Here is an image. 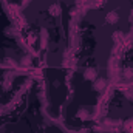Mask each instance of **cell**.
<instances>
[{
	"label": "cell",
	"mask_w": 133,
	"mask_h": 133,
	"mask_svg": "<svg viewBox=\"0 0 133 133\" xmlns=\"http://www.w3.org/2000/svg\"><path fill=\"white\" fill-rule=\"evenodd\" d=\"M85 76H87L88 79H93V77L96 76V71H95V70H91V68H88V70H87V73H85Z\"/></svg>",
	"instance_id": "obj_1"
},
{
	"label": "cell",
	"mask_w": 133,
	"mask_h": 133,
	"mask_svg": "<svg viewBox=\"0 0 133 133\" xmlns=\"http://www.w3.org/2000/svg\"><path fill=\"white\" fill-rule=\"evenodd\" d=\"M124 76H125L127 79H132L133 77V70H129V68H127V70L124 71Z\"/></svg>",
	"instance_id": "obj_2"
}]
</instances>
